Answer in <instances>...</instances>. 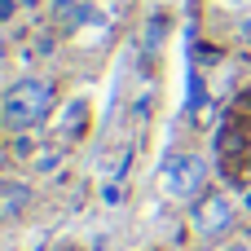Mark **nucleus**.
<instances>
[{
    "label": "nucleus",
    "mask_w": 251,
    "mask_h": 251,
    "mask_svg": "<svg viewBox=\"0 0 251 251\" xmlns=\"http://www.w3.org/2000/svg\"><path fill=\"white\" fill-rule=\"evenodd\" d=\"M53 101H57L53 84L40 79V75H26L0 97V124L9 132H31V128H40L53 115Z\"/></svg>",
    "instance_id": "obj_1"
},
{
    "label": "nucleus",
    "mask_w": 251,
    "mask_h": 251,
    "mask_svg": "<svg viewBox=\"0 0 251 251\" xmlns=\"http://www.w3.org/2000/svg\"><path fill=\"white\" fill-rule=\"evenodd\" d=\"M159 185L168 199H199L207 185V163L199 154H168L159 168Z\"/></svg>",
    "instance_id": "obj_2"
},
{
    "label": "nucleus",
    "mask_w": 251,
    "mask_h": 251,
    "mask_svg": "<svg viewBox=\"0 0 251 251\" xmlns=\"http://www.w3.org/2000/svg\"><path fill=\"white\" fill-rule=\"evenodd\" d=\"M234 221H238V212H234V203H229L225 194H199V199H194L190 225H194V234H199L203 243H221V238L234 229Z\"/></svg>",
    "instance_id": "obj_3"
},
{
    "label": "nucleus",
    "mask_w": 251,
    "mask_h": 251,
    "mask_svg": "<svg viewBox=\"0 0 251 251\" xmlns=\"http://www.w3.org/2000/svg\"><path fill=\"white\" fill-rule=\"evenodd\" d=\"M0 194H4V199H0V216H18V212L31 203V190H26V185H0Z\"/></svg>",
    "instance_id": "obj_4"
},
{
    "label": "nucleus",
    "mask_w": 251,
    "mask_h": 251,
    "mask_svg": "<svg viewBox=\"0 0 251 251\" xmlns=\"http://www.w3.org/2000/svg\"><path fill=\"white\" fill-rule=\"evenodd\" d=\"M13 9H18V0H0V22H9V18H13Z\"/></svg>",
    "instance_id": "obj_5"
},
{
    "label": "nucleus",
    "mask_w": 251,
    "mask_h": 251,
    "mask_svg": "<svg viewBox=\"0 0 251 251\" xmlns=\"http://www.w3.org/2000/svg\"><path fill=\"white\" fill-rule=\"evenodd\" d=\"M75 4H84V0H53V13L62 18V13H66V9H75Z\"/></svg>",
    "instance_id": "obj_6"
},
{
    "label": "nucleus",
    "mask_w": 251,
    "mask_h": 251,
    "mask_svg": "<svg viewBox=\"0 0 251 251\" xmlns=\"http://www.w3.org/2000/svg\"><path fill=\"white\" fill-rule=\"evenodd\" d=\"M225 251H251V243H229Z\"/></svg>",
    "instance_id": "obj_7"
},
{
    "label": "nucleus",
    "mask_w": 251,
    "mask_h": 251,
    "mask_svg": "<svg viewBox=\"0 0 251 251\" xmlns=\"http://www.w3.org/2000/svg\"><path fill=\"white\" fill-rule=\"evenodd\" d=\"M0 168H4V154H0Z\"/></svg>",
    "instance_id": "obj_8"
},
{
    "label": "nucleus",
    "mask_w": 251,
    "mask_h": 251,
    "mask_svg": "<svg viewBox=\"0 0 251 251\" xmlns=\"http://www.w3.org/2000/svg\"><path fill=\"white\" fill-rule=\"evenodd\" d=\"M26 4H35V0H26Z\"/></svg>",
    "instance_id": "obj_9"
}]
</instances>
